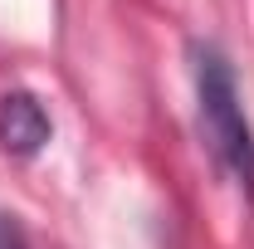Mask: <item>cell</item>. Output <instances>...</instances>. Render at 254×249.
Instances as JSON below:
<instances>
[{"label": "cell", "instance_id": "cell-3", "mask_svg": "<svg viewBox=\"0 0 254 249\" xmlns=\"http://www.w3.org/2000/svg\"><path fill=\"white\" fill-rule=\"evenodd\" d=\"M0 249H25V240H20V230L10 225V220L0 215Z\"/></svg>", "mask_w": 254, "mask_h": 249}, {"label": "cell", "instance_id": "cell-2", "mask_svg": "<svg viewBox=\"0 0 254 249\" xmlns=\"http://www.w3.org/2000/svg\"><path fill=\"white\" fill-rule=\"evenodd\" d=\"M49 137H54V123H49V113H44V103L25 88H15V93L0 98V147L5 156H20V161H30L49 147Z\"/></svg>", "mask_w": 254, "mask_h": 249}, {"label": "cell", "instance_id": "cell-1", "mask_svg": "<svg viewBox=\"0 0 254 249\" xmlns=\"http://www.w3.org/2000/svg\"><path fill=\"white\" fill-rule=\"evenodd\" d=\"M195 123L200 137L215 156L225 176L245 190V200H254V127L250 113L240 103V83H235V68L215 44H195Z\"/></svg>", "mask_w": 254, "mask_h": 249}]
</instances>
